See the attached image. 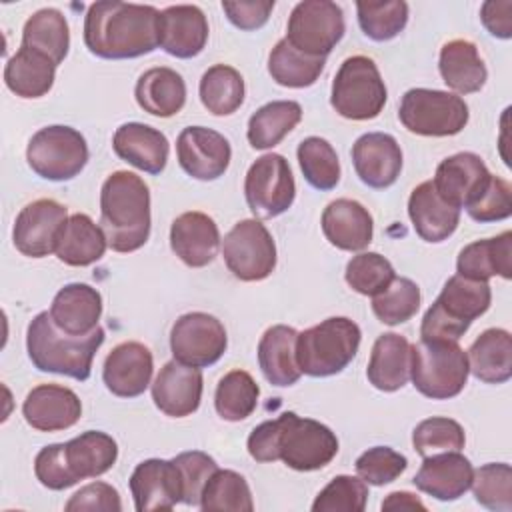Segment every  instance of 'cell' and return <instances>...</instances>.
Masks as SVG:
<instances>
[{
	"label": "cell",
	"instance_id": "d590c367",
	"mask_svg": "<svg viewBox=\"0 0 512 512\" xmlns=\"http://www.w3.org/2000/svg\"><path fill=\"white\" fill-rule=\"evenodd\" d=\"M438 70L442 80L458 94L478 92L488 78V70L474 42L456 38L442 46Z\"/></svg>",
	"mask_w": 512,
	"mask_h": 512
},
{
	"label": "cell",
	"instance_id": "6f0895ef",
	"mask_svg": "<svg viewBox=\"0 0 512 512\" xmlns=\"http://www.w3.org/2000/svg\"><path fill=\"white\" fill-rule=\"evenodd\" d=\"M222 10L228 16V20L240 28V30H258L262 28L272 10L274 0H250V2H222Z\"/></svg>",
	"mask_w": 512,
	"mask_h": 512
},
{
	"label": "cell",
	"instance_id": "f6af8a7d",
	"mask_svg": "<svg viewBox=\"0 0 512 512\" xmlns=\"http://www.w3.org/2000/svg\"><path fill=\"white\" fill-rule=\"evenodd\" d=\"M298 164L306 182L322 192L340 182V162L332 144L320 136H308L298 146Z\"/></svg>",
	"mask_w": 512,
	"mask_h": 512
},
{
	"label": "cell",
	"instance_id": "91938a15",
	"mask_svg": "<svg viewBox=\"0 0 512 512\" xmlns=\"http://www.w3.org/2000/svg\"><path fill=\"white\" fill-rule=\"evenodd\" d=\"M382 510H426L422 500L410 492H392L382 502Z\"/></svg>",
	"mask_w": 512,
	"mask_h": 512
},
{
	"label": "cell",
	"instance_id": "44dd1931",
	"mask_svg": "<svg viewBox=\"0 0 512 512\" xmlns=\"http://www.w3.org/2000/svg\"><path fill=\"white\" fill-rule=\"evenodd\" d=\"M352 164L366 186L382 190L398 180L402 170V150L394 136L368 132L354 142Z\"/></svg>",
	"mask_w": 512,
	"mask_h": 512
},
{
	"label": "cell",
	"instance_id": "f35d334b",
	"mask_svg": "<svg viewBox=\"0 0 512 512\" xmlns=\"http://www.w3.org/2000/svg\"><path fill=\"white\" fill-rule=\"evenodd\" d=\"M20 46L46 56L58 66L70 48V32L64 14L56 8H42L34 12L24 24Z\"/></svg>",
	"mask_w": 512,
	"mask_h": 512
},
{
	"label": "cell",
	"instance_id": "cb8c5ba5",
	"mask_svg": "<svg viewBox=\"0 0 512 512\" xmlns=\"http://www.w3.org/2000/svg\"><path fill=\"white\" fill-rule=\"evenodd\" d=\"M472 478L474 468L470 460L462 456L460 450H448L426 456L412 482L432 498L448 502L464 496L472 486Z\"/></svg>",
	"mask_w": 512,
	"mask_h": 512
},
{
	"label": "cell",
	"instance_id": "8fae6325",
	"mask_svg": "<svg viewBox=\"0 0 512 512\" xmlns=\"http://www.w3.org/2000/svg\"><path fill=\"white\" fill-rule=\"evenodd\" d=\"M26 160L44 180H72L88 162V144L84 136L70 126H46L30 138Z\"/></svg>",
	"mask_w": 512,
	"mask_h": 512
},
{
	"label": "cell",
	"instance_id": "5bb4252c",
	"mask_svg": "<svg viewBox=\"0 0 512 512\" xmlns=\"http://www.w3.org/2000/svg\"><path fill=\"white\" fill-rule=\"evenodd\" d=\"M248 208L258 218L284 214L296 196V184L288 160L282 154H264L248 168L244 180Z\"/></svg>",
	"mask_w": 512,
	"mask_h": 512
},
{
	"label": "cell",
	"instance_id": "db71d44e",
	"mask_svg": "<svg viewBox=\"0 0 512 512\" xmlns=\"http://www.w3.org/2000/svg\"><path fill=\"white\" fill-rule=\"evenodd\" d=\"M466 212L476 222H498L512 214V186L500 176H490L482 192L466 206Z\"/></svg>",
	"mask_w": 512,
	"mask_h": 512
},
{
	"label": "cell",
	"instance_id": "f907efd6",
	"mask_svg": "<svg viewBox=\"0 0 512 512\" xmlns=\"http://www.w3.org/2000/svg\"><path fill=\"white\" fill-rule=\"evenodd\" d=\"M412 444H414V450L422 458H426L438 452L462 450L466 444V436H464V428L456 420L444 418V416H432L416 424L412 432Z\"/></svg>",
	"mask_w": 512,
	"mask_h": 512
},
{
	"label": "cell",
	"instance_id": "ac0fdd59",
	"mask_svg": "<svg viewBox=\"0 0 512 512\" xmlns=\"http://www.w3.org/2000/svg\"><path fill=\"white\" fill-rule=\"evenodd\" d=\"M130 492L138 512L172 510L184 498L182 474L174 460H144L130 476Z\"/></svg>",
	"mask_w": 512,
	"mask_h": 512
},
{
	"label": "cell",
	"instance_id": "4dcf8cb0",
	"mask_svg": "<svg viewBox=\"0 0 512 512\" xmlns=\"http://www.w3.org/2000/svg\"><path fill=\"white\" fill-rule=\"evenodd\" d=\"M410 360L412 344L404 336L394 332L378 336L366 368L368 382L382 392L400 390L410 378Z\"/></svg>",
	"mask_w": 512,
	"mask_h": 512
},
{
	"label": "cell",
	"instance_id": "9f6ffc18",
	"mask_svg": "<svg viewBox=\"0 0 512 512\" xmlns=\"http://www.w3.org/2000/svg\"><path fill=\"white\" fill-rule=\"evenodd\" d=\"M68 512H80V510H90V512H120L122 502L120 494L114 486L106 482H92L80 488L64 506Z\"/></svg>",
	"mask_w": 512,
	"mask_h": 512
},
{
	"label": "cell",
	"instance_id": "ab89813d",
	"mask_svg": "<svg viewBox=\"0 0 512 512\" xmlns=\"http://www.w3.org/2000/svg\"><path fill=\"white\" fill-rule=\"evenodd\" d=\"M302 120V106L294 100H274L258 108L248 120V142L256 150L274 148Z\"/></svg>",
	"mask_w": 512,
	"mask_h": 512
},
{
	"label": "cell",
	"instance_id": "9a60e30c",
	"mask_svg": "<svg viewBox=\"0 0 512 512\" xmlns=\"http://www.w3.org/2000/svg\"><path fill=\"white\" fill-rule=\"evenodd\" d=\"M228 338L224 324L206 312L182 314L170 330V350L174 360L206 368L216 364L226 352Z\"/></svg>",
	"mask_w": 512,
	"mask_h": 512
},
{
	"label": "cell",
	"instance_id": "30bf717a",
	"mask_svg": "<svg viewBox=\"0 0 512 512\" xmlns=\"http://www.w3.org/2000/svg\"><path fill=\"white\" fill-rule=\"evenodd\" d=\"M466 102L444 90L412 88L408 90L398 108L402 126L420 136H454L468 124Z\"/></svg>",
	"mask_w": 512,
	"mask_h": 512
},
{
	"label": "cell",
	"instance_id": "680465c9",
	"mask_svg": "<svg viewBox=\"0 0 512 512\" xmlns=\"http://www.w3.org/2000/svg\"><path fill=\"white\" fill-rule=\"evenodd\" d=\"M480 20L486 30L502 40L512 36V0H488L480 8Z\"/></svg>",
	"mask_w": 512,
	"mask_h": 512
},
{
	"label": "cell",
	"instance_id": "60d3db41",
	"mask_svg": "<svg viewBox=\"0 0 512 512\" xmlns=\"http://www.w3.org/2000/svg\"><path fill=\"white\" fill-rule=\"evenodd\" d=\"M326 58L310 56L296 50L286 38H282L268 56V72L272 80L286 88L312 86L322 74Z\"/></svg>",
	"mask_w": 512,
	"mask_h": 512
},
{
	"label": "cell",
	"instance_id": "d4e9b609",
	"mask_svg": "<svg viewBox=\"0 0 512 512\" xmlns=\"http://www.w3.org/2000/svg\"><path fill=\"white\" fill-rule=\"evenodd\" d=\"M490 176L492 174L478 154L458 152L438 164L432 184L448 204L466 208L482 192Z\"/></svg>",
	"mask_w": 512,
	"mask_h": 512
},
{
	"label": "cell",
	"instance_id": "f1b7e54d",
	"mask_svg": "<svg viewBox=\"0 0 512 512\" xmlns=\"http://www.w3.org/2000/svg\"><path fill=\"white\" fill-rule=\"evenodd\" d=\"M112 148L118 158L148 174H160L166 168L170 152L166 136L160 130L140 122L122 124L114 132Z\"/></svg>",
	"mask_w": 512,
	"mask_h": 512
},
{
	"label": "cell",
	"instance_id": "816d5d0a",
	"mask_svg": "<svg viewBox=\"0 0 512 512\" xmlns=\"http://www.w3.org/2000/svg\"><path fill=\"white\" fill-rule=\"evenodd\" d=\"M368 500V486L362 478L340 474L316 496L312 512H362Z\"/></svg>",
	"mask_w": 512,
	"mask_h": 512
},
{
	"label": "cell",
	"instance_id": "e0dca14e",
	"mask_svg": "<svg viewBox=\"0 0 512 512\" xmlns=\"http://www.w3.org/2000/svg\"><path fill=\"white\" fill-rule=\"evenodd\" d=\"M176 156L188 176L216 180L228 170L232 148L220 132L204 126H188L176 140Z\"/></svg>",
	"mask_w": 512,
	"mask_h": 512
},
{
	"label": "cell",
	"instance_id": "52a82bcc",
	"mask_svg": "<svg viewBox=\"0 0 512 512\" xmlns=\"http://www.w3.org/2000/svg\"><path fill=\"white\" fill-rule=\"evenodd\" d=\"M360 326L344 316H332L296 338V362L302 374L326 378L342 372L356 356Z\"/></svg>",
	"mask_w": 512,
	"mask_h": 512
},
{
	"label": "cell",
	"instance_id": "8d00e7d4",
	"mask_svg": "<svg viewBox=\"0 0 512 512\" xmlns=\"http://www.w3.org/2000/svg\"><path fill=\"white\" fill-rule=\"evenodd\" d=\"M106 248L104 230L88 214H72L62 228L54 254L68 266H90L104 256Z\"/></svg>",
	"mask_w": 512,
	"mask_h": 512
},
{
	"label": "cell",
	"instance_id": "9c48e42d",
	"mask_svg": "<svg viewBox=\"0 0 512 512\" xmlns=\"http://www.w3.org/2000/svg\"><path fill=\"white\" fill-rule=\"evenodd\" d=\"M332 108L348 120H372L386 104V86L368 56L346 58L332 82Z\"/></svg>",
	"mask_w": 512,
	"mask_h": 512
},
{
	"label": "cell",
	"instance_id": "c3c4849f",
	"mask_svg": "<svg viewBox=\"0 0 512 512\" xmlns=\"http://www.w3.org/2000/svg\"><path fill=\"white\" fill-rule=\"evenodd\" d=\"M420 308V288L410 278H394L392 284L372 298V310L382 324L396 326L410 320Z\"/></svg>",
	"mask_w": 512,
	"mask_h": 512
},
{
	"label": "cell",
	"instance_id": "ba28073f",
	"mask_svg": "<svg viewBox=\"0 0 512 512\" xmlns=\"http://www.w3.org/2000/svg\"><path fill=\"white\" fill-rule=\"evenodd\" d=\"M468 356L454 340H420L412 344L410 378L432 400L458 396L468 382Z\"/></svg>",
	"mask_w": 512,
	"mask_h": 512
},
{
	"label": "cell",
	"instance_id": "7dc6e473",
	"mask_svg": "<svg viewBox=\"0 0 512 512\" xmlns=\"http://www.w3.org/2000/svg\"><path fill=\"white\" fill-rule=\"evenodd\" d=\"M474 498L488 510H512V468L506 462H490L474 470L472 486Z\"/></svg>",
	"mask_w": 512,
	"mask_h": 512
},
{
	"label": "cell",
	"instance_id": "bcb514c9",
	"mask_svg": "<svg viewBox=\"0 0 512 512\" xmlns=\"http://www.w3.org/2000/svg\"><path fill=\"white\" fill-rule=\"evenodd\" d=\"M356 10L362 32L376 42L396 38L408 22V4L404 0L358 2Z\"/></svg>",
	"mask_w": 512,
	"mask_h": 512
},
{
	"label": "cell",
	"instance_id": "4fadbf2b",
	"mask_svg": "<svg viewBox=\"0 0 512 512\" xmlns=\"http://www.w3.org/2000/svg\"><path fill=\"white\" fill-rule=\"evenodd\" d=\"M346 30L344 12L330 0L298 2L288 18L286 40L300 52L326 58Z\"/></svg>",
	"mask_w": 512,
	"mask_h": 512
},
{
	"label": "cell",
	"instance_id": "e575fe53",
	"mask_svg": "<svg viewBox=\"0 0 512 512\" xmlns=\"http://www.w3.org/2000/svg\"><path fill=\"white\" fill-rule=\"evenodd\" d=\"M466 356L470 372L486 384H504L512 376V336L504 328L484 330Z\"/></svg>",
	"mask_w": 512,
	"mask_h": 512
},
{
	"label": "cell",
	"instance_id": "f546056e",
	"mask_svg": "<svg viewBox=\"0 0 512 512\" xmlns=\"http://www.w3.org/2000/svg\"><path fill=\"white\" fill-rule=\"evenodd\" d=\"M408 216L416 234L426 242H442L454 234L460 222V208L448 204L432 180L418 184L408 198Z\"/></svg>",
	"mask_w": 512,
	"mask_h": 512
},
{
	"label": "cell",
	"instance_id": "836d02e7",
	"mask_svg": "<svg viewBox=\"0 0 512 512\" xmlns=\"http://www.w3.org/2000/svg\"><path fill=\"white\" fill-rule=\"evenodd\" d=\"M134 96L144 112L170 118L178 114L186 104V84L176 70L168 66H156L138 78Z\"/></svg>",
	"mask_w": 512,
	"mask_h": 512
},
{
	"label": "cell",
	"instance_id": "d6a6232c",
	"mask_svg": "<svg viewBox=\"0 0 512 512\" xmlns=\"http://www.w3.org/2000/svg\"><path fill=\"white\" fill-rule=\"evenodd\" d=\"M298 332L292 326H270L258 342V364L264 378L274 386H292L300 378L296 362Z\"/></svg>",
	"mask_w": 512,
	"mask_h": 512
},
{
	"label": "cell",
	"instance_id": "1f68e13d",
	"mask_svg": "<svg viewBox=\"0 0 512 512\" xmlns=\"http://www.w3.org/2000/svg\"><path fill=\"white\" fill-rule=\"evenodd\" d=\"M458 274L470 280L488 282L492 276L512 278V232L506 230L496 238L476 240L464 246L456 260Z\"/></svg>",
	"mask_w": 512,
	"mask_h": 512
},
{
	"label": "cell",
	"instance_id": "ffe728a7",
	"mask_svg": "<svg viewBox=\"0 0 512 512\" xmlns=\"http://www.w3.org/2000/svg\"><path fill=\"white\" fill-rule=\"evenodd\" d=\"M152 400L166 416H190L198 410L202 400L200 368L182 364L178 360L166 362L152 382Z\"/></svg>",
	"mask_w": 512,
	"mask_h": 512
},
{
	"label": "cell",
	"instance_id": "d6986e66",
	"mask_svg": "<svg viewBox=\"0 0 512 512\" xmlns=\"http://www.w3.org/2000/svg\"><path fill=\"white\" fill-rule=\"evenodd\" d=\"M208 42V20L194 4H176L160 12L158 46L176 58L198 56Z\"/></svg>",
	"mask_w": 512,
	"mask_h": 512
},
{
	"label": "cell",
	"instance_id": "3957f363",
	"mask_svg": "<svg viewBox=\"0 0 512 512\" xmlns=\"http://www.w3.org/2000/svg\"><path fill=\"white\" fill-rule=\"evenodd\" d=\"M100 228L114 252H134L150 236V190L128 170L112 172L100 190Z\"/></svg>",
	"mask_w": 512,
	"mask_h": 512
},
{
	"label": "cell",
	"instance_id": "4316f807",
	"mask_svg": "<svg viewBox=\"0 0 512 512\" xmlns=\"http://www.w3.org/2000/svg\"><path fill=\"white\" fill-rule=\"evenodd\" d=\"M102 296L96 288L82 282L66 284L52 300L50 316L58 330L70 336H86L98 328Z\"/></svg>",
	"mask_w": 512,
	"mask_h": 512
},
{
	"label": "cell",
	"instance_id": "ee69618b",
	"mask_svg": "<svg viewBox=\"0 0 512 512\" xmlns=\"http://www.w3.org/2000/svg\"><path fill=\"white\" fill-rule=\"evenodd\" d=\"M200 508L204 512L212 510H232V512H252V492L246 478L234 470H216L202 488Z\"/></svg>",
	"mask_w": 512,
	"mask_h": 512
},
{
	"label": "cell",
	"instance_id": "7402d4cb",
	"mask_svg": "<svg viewBox=\"0 0 512 512\" xmlns=\"http://www.w3.org/2000/svg\"><path fill=\"white\" fill-rule=\"evenodd\" d=\"M154 370L152 352L140 342H122L104 360L102 380L120 398H136L150 386Z\"/></svg>",
	"mask_w": 512,
	"mask_h": 512
},
{
	"label": "cell",
	"instance_id": "7a4b0ae2",
	"mask_svg": "<svg viewBox=\"0 0 512 512\" xmlns=\"http://www.w3.org/2000/svg\"><path fill=\"white\" fill-rule=\"evenodd\" d=\"M160 12L146 4L100 0L88 6L84 18L86 48L106 60H126L158 48Z\"/></svg>",
	"mask_w": 512,
	"mask_h": 512
},
{
	"label": "cell",
	"instance_id": "277c9868",
	"mask_svg": "<svg viewBox=\"0 0 512 512\" xmlns=\"http://www.w3.org/2000/svg\"><path fill=\"white\" fill-rule=\"evenodd\" d=\"M118 458V446L112 436L100 430H88L64 442L44 446L34 460V474L50 490H66L80 480L96 478L108 472Z\"/></svg>",
	"mask_w": 512,
	"mask_h": 512
},
{
	"label": "cell",
	"instance_id": "5b68a950",
	"mask_svg": "<svg viewBox=\"0 0 512 512\" xmlns=\"http://www.w3.org/2000/svg\"><path fill=\"white\" fill-rule=\"evenodd\" d=\"M104 330L98 326L86 336H70L56 328L50 312H40L32 318L26 332V350L30 362L40 372L62 374L74 380H88L92 360L104 344Z\"/></svg>",
	"mask_w": 512,
	"mask_h": 512
},
{
	"label": "cell",
	"instance_id": "8992f818",
	"mask_svg": "<svg viewBox=\"0 0 512 512\" xmlns=\"http://www.w3.org/2000/svg\"><path fill=\"white\" fill-rule=\"evenodd\" d=\"M492 290L488 282L464 278L460 274L448 278L436 302L426 310L420 326V340H454L470 328V324L490 308Z\"/></svg>",
	"mask_w": 512,
	"mask_h": 512
},
{
	"label": "cell",
	"instance_id": "7c38bea8",
	"mask_svg": "<svg viewBox=\"0 0 512 512\" xmlns=\"http://www.w3.org/2000/svg\"><path fill=\"white\" fill-rule=\"evenodd\" d=\"M222 256L228 270L242 282L264 280L276 268L274 238L256 218H246L232 226L224 236Z\"/></svg>",
	"mask_w": 512,
	"mask_h": 512
},
{
	"label": "cell",
	"instance_id": "74e56055",
	"mask_svg": "<svg viewBox=\"0 0 512 512\" xmlns=\"http://www.w3.org/2000/svg\"><path fill=\"white\" fill-rule=\"evenodd\" d=\"M56 76V64L46 56L20 46L4 66V82L20 98H40L50 92Z\"/></svg>",
	"mask_w": 512,
	"mask_h": 512
},
{
	"label": "cell",
	"instance_id": "83f0119b",
	"mask_svg": "<svg viewBox=\"0 0 512 512\" xmlns=\"http://www.w3.org/2000/svg\"><path fill=\"white\" fill-rule=\"evenodd\" d=\"M322 232L332 246L346 252H358L372 242L374 220L360 202L338 198L322 212Z\"/></svg>",
	"mask_w": 512,
	"mask_h": 512
},
{
	"label": "cell",
	"instance_id": "484cf974",
	"mask_svg": "<svg viewBox=\"0 0 512 512\" xmlns=\"http://www.w3.org/2000/svg\"><path fill=\"white\" fill-rule=\"evenodd\" d=\"M220 232L204 212H184L170 226V248L190 268H202L216 258Z\"/></svg>",
	"mask_w": 512,
	"mask_h": 512
},
{
	"label": "cell",
	"instance_id": "681fc988",
	"mask_svg": "<svg viewBox=\"0 0 512 512\" xmlns=\"http://www.w3.org/2000/svg\"><path fill=\"white\" fill-rule=\"evenodd\" d=\"M344 278L354 292L374 298L392 284L396 272L378 252H360L346 264Z\"/></svg>",
	"mask_w": 512,
	"mask_h": 512
},
{
	"label": "cell",
	"instance_id": "7bdbcfd3",
	"mask_svg": "<svg viewBox=\"0 0 512 512\" xmlns=\"http://www.w3.org/2000/svg\"><path fill=\"white\" fill-rule=\"evenodd\" d=\"M260 388L246 370H232L224 374L216 386L214 406L220 418L240 422L248 418L258 404Z\"/></svg>",
	"mask_w": 512,
	"mask_h": 512
},
{
	"label": "cell",
	"instance_id": "6da1fadb",
	"mask_svg": "<svg viewBox=\"0 0 512 512\" xmlns=\"http://www.w3.org/2000/svg\"><path fill=\"white\" fill-rule=\"evenodd\" d=\"M248 454L256 462L282 460L292 470L312 472L332 462L338 454V438L318 420L284 412L250 432Z\"/></svg>",
	"mask_w": 512,
	"mask_h": 512
},
{
	"label": "cell",
	"instance_id": "603a6c76",
	"mask_svg": "<svg viewBox=\"0 0 512 512\" xmlns=\"http://www.w3.org/2000/svg\"><path fill=\"white\" fill-rule=\"evenodd\" d=\"M28 426L40 432H58L74 426L82 416V402L74 390L60 384L32 388L22 404Z\"/></svg>",
	"mask_w": 512,
	"mask_h": 512
},
{
	"label": "cell",
	"instance_id": "2e32d148",
	"mask_svg": "<svg viewBox=\"0 0 512 512\" xmlns=\"http://www.w3.org/2000/svg\"><path fill=\"white\" fill-rule=\"evenodd\" d=\"M66 220L68 210L56 200L40 198L26 204L12 230L16 250L28 258H44L56 252Z\"/></svg>",
	"mask_w": 512,
	"mask_h": 512
},
{
	"label": "cell",
	"instance_id": "b9f144b4",
	"mask_svg": "<svg viewBox=\"0 0 512 512\" xmlns=\"http://www.w3.org/2000/svg\"><path fill=\"white\" fill-rule=\"evenodd\" d=\"M200 100L214 116L234 114L244 102V78L228 64L210 66L200 80Z\"/></svg>",
	"mask_w": 512,
	"mask_h": 512
},
{
	"label": "cell",
	"instance_id": "f5cc1de1",
	"mask_svg": "<svg viewBox=\"0 0 512 512\" xmlns=\"http://www.w3.org/2000/svg\"><path fill=\"white\" fill-rule=\"evenodd\" d=\"M408 466L404 454L392 450L390 446H374L368 448L356 460L358 476L372 486H384L394 482Z\"/></svg>",
	"mask_w": 512,
	"mask_h": 512
},
{
	"label": "cell",
	"instance_id": "11a10c76",
	"mask_svg": "<svg viewBox=\"0 0 512 512\" xmlns=\"http://www.w3.org/2000/svg\"><path fill=\"white\" fill-rule=\"evenodd\" d=\"M172 460L182 474V484H184L182 502L188 506H200L202 488L208 482V478L218 470L216 460L200 450L182 452Z\"/></svg>",
	"mask_w": 512,
	"mask_h": 512
}]
</instances>
